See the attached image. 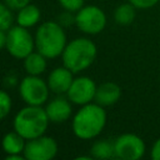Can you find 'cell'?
I'll return each mask as SVG.
<instances>
[{"label":"cell","mask_w":160,"mask_h":160,"mask_svg":"<svg viewBox=\"0 0 160 160\" xmlns=\"http://www.w3.org/2000/svg\"><path fill=\"white\" fill-rule=\"evenodd\" d=\"M106 124V112L104 106L98 102L81 105V109L72 118V131L75 136L82 140L96 138Z\"/></svg>","instance_id":"1"},{"label":"cell","mask_w":160,"mask_h":160,"mask_svg":"<svg viewBox=\"0 0 160 160\" xmlns=\"http://www.w3.org/2000/svg\"><path fill=\"white\" fill-rule=\"evenodd\" d=\"M66 34L56 21L42 22L35 34V48L46 59L60 56L66 46Z\"/></svg>","instance_id":"2"},{"label":"cell","mask_w":160,"mask_h":160,"mask_svg":"<svg viewBox=\"0 0 160 160\" xmlns=\"http://www.w3.org/2000/svg\"><path fill=\"white\" fill-rule=\"evenodd\" d=\"M50 120L45 109L36 105H28L14 118V130L25 140L35 139L45 134Z\"/></svg>","instance_id":"3"},{"label":"cell","mask_w":160,"mask_h":160,"mask_svg":"<svg viewBox=\"0 0 160 160\" xmlns=\"http://www.w3.org/2000/svg\"><path fill=\"white\" fill-rule=\"evenodd\" d=\"M96 52V45L91 40L78 38L66 44L61 54L62 64L72 72H79L88 69L94 62Z\"/></svg>","instance_id":"4"},{"label":"cell","mask_w":160,"mask_h":160,"mask_svg":"<svg viewBox=\"0 0 160 160\" xmlns=\"http://www.w3.org/2000/svg\"><path fill=\"white\" fill-rule=\"evenodd\" d=\"M35 46V38L30 34L28 28L16 25L6 31V50L16 59H25L32 52Z\"/></svg>","instance_id":"5"},{"label":"cell","mask_w":160,"mask_h":160,"mask_svg":"<svg viewBox=\"0 0 160 160\" xmlns=\"http://www.w3.org/2000/svg\"><path fill=\"white\" fill-rule=\"evenodd\" d=\"M49 85L39 75L25 76L19 85V94L28 105L41 106L49 98Z\"/></svg>","instance_id":"6"},{"label":"cell","mask_w":160,"mask_h":160,"mask_svg":"<svg viewBox=\"0 0 160 160\" xmlns=\"http://www.w3.org/2000/svg\"><path fill=\"white\" fill-rule=\"evenodd\" d=\"M75 24L82 32L95 35L104 30L106 25V15L99 6H82L75 14Z\"/></svg>","instance_id":"7"},{"label":"cell","mask_w":160,"mask_h":160,"mask_svg":"<svg viewBox=\"0 0 160 160\" xmlns=\"http://www.w3.org/2000/svg\"><path fill=\"white\" fill-rule=\"evenodd\" d=\"M58 154V142L51 136L41 135L25 142L22 155L26 160H50Z\"/></svg>","instance_id":"8"},{"label":"cell","mask_w":160,"mask_h":160,"mask_svg":"<svg viewBox=\"0 0 160 160\" xmlns=\"http://www.w3.org/2000/svg\"><path fill=\"white\" fill-rule=\"evenodd\" d=\"M115 158L122 160H139L145 154L144 140L135 134H122L114 141Z\"/></svg>","instance_id":"9"},{"label":"cell","mask_w":160,"mask_h":160,"mask_svg":"<svg viewBox=\"0 0 160 160\" xmlns=\"http://www.w3.org/2000/svg\"><path fill=\"white\" fill-rule=\"evenodd\" d=\"M96 84L88 76H80L72 80L66 95L68 99L76 105H85L95 99Z\"/></svg>","instance_id":"10"},{"label":"cell","mask_w":160,"mask_h":160,"mask_svg":"<svg viewBox=\"0 0 160 160\" xmlns=\"http://www.w3.org/2000/svg\"><path fill=\"white\" fill-rule=\"evenodd\" d=\"M71 101L65 98H55L52 99L45 108V111L48 114V118L51 122H65L69 120L72 112L71 108Z\"/></svg>","instance_id":"11"},{"label":"cell","mask_w":160,"mask_h":160,"mask_svg":"<svg viewBox=\"0 0 160 160\" xmlns=\"http://www.w3.org/2000/svg\"><path fill=\"white\" fill-rule=\"evenodd\" d=\"M72 71L68 69L66 66L56 68L54 69L48 78V85L50 90L55 94H64L68 92L74 78H72Z\"/></svg>","instance_id":"12"},{"label":"cell","mask_w":160,"mask_h":160,"mask_svg":"<svg viewBox=\"0 0 160 160\" xmlns=\"http://www.w3.org/2000/svg\"><path fill=\"white\" fill-rule=\"evenodd\" d=\"M121 96V89L118 84L108 81L96 88L95 92V102L101 106H110L119 101Z\"/></svg>","instance_id":"13"},{"label":"cell","mask_w":160,"mask_h":160,"mask_svg":"<svg viewBox=\"0 0 160 160\" xmlns=\"http://www.w3.org/2000/svg\"><path fill=\"white\" fill-rule=\"evenodd\" d=\"M40 16H41L40 9L36 5L28 4L26 6H24L19 10V12L16 15V22L20 26L29 29V28H31L39 22Z\"/></svg>","instance_id":"14"},{"label":"cell","mask_w":160,"mask_h":160,"mask_svg":"<svg viewBox=\"0 0 160 160\" xmlns=\"http://www.w3.org/2000/svg\"><path fill=\"white\" fill-rule=\"evenodd\" d=\"M1 146H2V150L6 152V155L21 154L25 148V139L16 131H11L4 135Z\"/></svg>","instance_id":"15"},{"label":"cell","mask_w":160,"mask_h":160,"mask_svg":"<svg viewBox=\"0 0 160 160\" xmlns=\"http://www.w3.org/2000/svg\"><path fill=\"white\" fill-rule=\"evenodd\" d=\"M24 69L29 75H40L46 70V58L39 51H32L24 59Z\"/></svg>","instance_id":"16"},{"label":"cell","mask_w":160,"mask_h":160,"mask_svg":"<svg viewBox=\"0 0 160 160\" xmlns=\"http://www.w3.org/2000/svg\"><path fill=\"white\" fill-rule=\"evenodd\" d=\"M136 16V8L131 2L119 5L114 11V19L119 25H130Z\"/></svg>","instance_id":"17"},{"label":"cell","mask_w":160,"mask_h":160,"mask_svg":"<svg viewBox=\"0 0 160 160\" xmlns=\"http://www.w3.org/2000/svg\"><path fill=\"white\" fill-rule=\"evenodd\" d=\"M90 155L94 159H110L115 156L114 142L105 139L95 141L90 149Z\"/></svg>","instance_id":"18"},{"label":"cell","mask_w":160,"mask_h":160,"mask_svg":"<svg viewBox=\"0 0 160 160\" xmlns=\"http://www.w3.org/2000/svg\"><path fill=\"white\" fill-rule=\"evenodd\" d=\"M14 18L11 14V9L6 5L0 2V30L8 31L12 25Z\"/></svg>","instance_id":"19"},{"label":"cell","mask_w":160,"mask_h":160,"mask_svg":"<svg viewBox=\"0 0 160 160\" xmlns=\"http://www.w3.org/2000/svg\"><path fill=\"white\" fill-rule=\"evenodd\" d=\"M11 105L12 102H11L10 95L6 91L0 90V120L8 116V114L11 110Z\"/></svg>","instance_id":"20"},{"label":"cell","mask_w":160,"mask_h":160,"mask_svg":"<svg viewBox=\"0 0 160 160\" xmlns=\"http://www.w3.org/2000/svg\"><path fill=\"white\" fill-rule=\"evenodd\" d=\"M84 1L85 0H59V4L62 6V9L76 12L84 6Z\"/></svg>","instance_id":"21"},{"label":"cell","mask_w":160,"mask_h":160,"mask_svg":"<svg viewBox=\"0 0 160 160\" xmlns=\"http://www.w3.org/2000/svg\"><path fill=\"white\" fill-rule=\"evenodd\" d=\"M58 22L62 26V28H68L72 24H75V15H72V11H69V10H65L64 12H61L58 18Z\"/></svg>","instance_id":"22"},{"label":"cell","mask_w":160,"mask_h":160,"mask_svg":"<svg viewBox=\"0 0 160 160\" xmlns=\"http://www.w3.org/2000/svg\"><path fill=\"white\" fill-rule=\"evenodd\" d=\"M136 9H149L159 2V0H129Z\"/></svg>","instance_id":"23"},{"label":"cell","mask_w":160,"mask_h":160,"mask_svg":"<svg viewBox=\"0 0 160 160\" xmlns=\"http://www.w3.org/2000/svg\"><path fill=\"white\" fill-rule=\"evenodd\" d=\"M5 4L11 10H20L21 8L30 4V0H5Z\"/></svg>","instance_id":"24"},{"label":"cell","mask_w":160,"mask_h":160,"mask_svg":"<svg viewBox=\"0 0 160 160\" xmlns=\"http://www.w3.org/2000/svg\"><path fill=\"white\" fill-rule=\"evenodd\" d=\"M150 156L152 160H160V138L152 144V148L150 150Z\"/></svg>","instance_id":"25"},{"label":"cell","mask_w":160,"mask_h":160,"mask_svg":"<svg viewBox=\"0 0 160 160\" xmlns=\"http://www.w3.org/2000/svg\"><path fill=\"white\" fill-rule=\"evenodd\" d=\"M6 46V31L0 30V49Z\"/></svg>","instance_id":"26"},{"label":"cell","mask_w":160,"mask_h":160,"mask_svg":"<svg viewBox=\"0 0 160 160\" xmlns=\"http://www.w3.org/2000/svg\"><path fill=\"white\" fill-rule=\"evenodd\" d=\"M5 159L6 160H24L25 156L21 154H10V155H6Z\"/></svg>","instance_id":"27"}]
</instances>
